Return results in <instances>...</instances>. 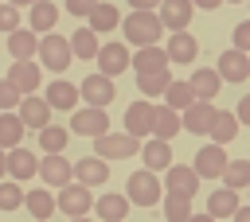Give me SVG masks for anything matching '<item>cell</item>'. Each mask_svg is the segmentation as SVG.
<instances>
[{
  "label": "cell",
  "instance_id": "obj_1",
  "mask_svg": "<svg viewBox=\"0 0 250 222\" xmlns=\"http://www.w3.org/2000/svg\"><path fill=\"white\" fill-rule=\"evenodd\" d=\"M121 27H125V43H133V47H156L164 35V23L156 12H129L121 19Z\"/></svg>",
  "mask_w": 250,
  "mask_h": 222
},
{
  "label": "cell",
  "instance_id": "obj_2",
  "mask_svg": "<svg viewBox=\"0 0 250 222\" xmlns=\"http://www.w3.org/2000/svg\"><path fill=\"white\" fill-rule=\"evenodd\" d=\"M125 199L133 206H156L164 199V187H160L156 171H133L129 183H125Z\"/></svg>",
  "mask_w": 250,
  "mask_h": 222
},
{
  "label": "cell",
  "instance_id": "obj_3",
  "mask_svg": "<svg viewBox=\"0 0 250 222\" xmlns=\"http://www.w3.org/2000/svg\"><path fill=\"white\" fill-rule=\"evenodd\" d=\"M137 152H141V140L129 136V132H105V136L94 140V156L98 160H129Z\"/></svg>",
  "mask_w": 250,
  "mask_h": 222
},
{
  "label": "cell",
  "instance_id": "obj_4",
  "mask_svg": "<svg viewBox=\"0 0 250 222\" xmlns=\"http://www.w3.org/2000/svg\"><path fill=\"white\" fill-rule=\"evenodd\" d=\"M70 39H62V35H43L39 39V66H47V70H55V74H62L66 66H70Z\"/></svg>",
  "mask_w": 250,
  "mask_h": 222
},
{
  "label": "cell",
  "instance_id": "obj_5",
  "mask_svg": "<svg viewBox=\"0 0 250 222\" xmlns=\"http://www.w3.org/2000/svg\"><path fill=\"white\" fill-rule=\"evenodd\" d=\"M70 132H78V136H105L109 132V113L105 109H94V105H82V109H74L70 113Z\"/></svg>",
  "mask_w": 250,
  "mask_h": 222
},
{
  "label": "cell",
  "instance_id": "obj_6",
  "mask_svg": "<svg viewBox=\"0 0 250 222\" xmlns=\"http://www.w3.org/2000/svg\"><path fill=\"white\" fill-rule=\"evenodd\" d=\"M55 206H59L62 214H70V218H86V214L94 210L90 187H82V183H66V187H59V199H55Z\"/></svg>",
  "mask_w": 250,
  "mask_h": 222
},
{
  "label": "cell",
  "instance_id": "obj_7",
  "mask_svg": "<svg viewBox=\"0 0 250 222\" xmlns=\"http://www.w3.org/2000/svg\"><path fill=\"white\" fill-rule=\"evenodd\" d=\"M227 148H219V144H203L199 152H195V175L199 179H223V171H227Z\"/></svg>",
  "mask_w": 250,
  "mask_h": 222
},
{
  "label": "cell",
  "instance_id": "obj_8",
  "mask_svg": "<svg viewBox=\"0 0 250 222\" xmlns=\"http://www.w3.org/2000/svg\"><path fill=\"white\" fill-rule=\"evenodd\" d=\"M8 82L16 86V93H20V97H31V93L39 90V82H43V66H39L35 58H27V62H12Z\"/></svg>",
  "mask_w": 250,
  "mask_h": 222
},
{
  "label": "cell",
  "instance_id": "obj_9",
  "mask_svg": "<svg viewBox=\"0 0 250 222\" xmlns=\"http://www.w3.org/2000/svg\"><path fill=\"white\" fill-rule=\"evenodd\" d=\"M113 82L105 78V74H90V78H82V86H78V97L86 101V105H94V109H105L109 101H113Z\"/></svg>",
  "mask_w": 250,
  "mask_h": 222
},
{
  "label": "cell",
  "instance_id": "obj_10",
  "mask_svg": "<svg viewBox=\"0 0 250 222\" xmlns=\"http://www.w3.org/2000/svg\"><path fill=\"white\" fill-rule=\"evenodd\" d=\"M39 179L47 183V187H66V183H74V164L59 152V156H43L39 160Z\"/></svg>",
  "mask_w": 250,
  "mask_h": 222
},
{
  "label": "cell",
  "instance_id": "obj_11",
  "mask_svg": "<svg viewBox=\"0 0 250 222\" xmlns=\"http://www.w3.org/2000/svg\"><path fill=\"white\" fill-rule=\"evenodd\" d=\"M164 191H168V195L195 199V191H199V175H195V167H188V164H172L168 175H164Z\"/></svg>",
  "mask_w": 250,
  "mask_h": 222
},
{
  "label": "cell",
  "instance_id": "obj_12",
  "mask_svg": "<svg viewBox=\"0 0 250 222\" xmlns=\"http://www.w3.org/2000/svg\"><path fill=\"white\" fill-rule=\"evenodd\" d=\"M16 117L23 121V129H35V132H39V129H47V125H51V105H47L43 97H35V93H31V97H20Z\"/></svg>",
  "mask_w": 250,
  "mask_h": 222
},
{
  "label": "cell",
  "instance_id": "obj_13",
  "mask_svg": "<svg viewBox=\"0 0 250 222\" xmlns=\"http://www.w3.org/2000/svg\"><path fill=\"white\" fill-rule=\"evenodd\" d=\"M152 117H156V105L152 101H133L125 109V132L129 136H152Z\"/></svg>",
  "mask_w": 250,
  "mask_h": 222
},
{
  "label": "cell",
  "instance_id": "obj_14",
  "mask_svg": "<svg viewBox=\"0 0 250 222\" xmlns=\"http://www.w3.org/2000/svg\"><path fill=\"white\" fill-rule=\"evenodd\" d=\"M129 62H133V55L125 51V43H105L98 51V74H105V78H117L121 70H129Z\"/></svg>",
  "mask_w": 250,
  "mask_h": 222
},
{
  "label": "cell",
  "instance_id": "obj_15",
  "mask_svg": "<svg viewBox=\"0 0 250 222\" xmlns=\"http://www.w3.org/2000/svg\"><path fill=\"white\" fill-rule=\"evenodd\" d=\"M215 70H219L223 82H246V78H250V55L230 47V51L219 55V66H215Z\"/></svg>",
  "mask_w": 250,
  "mask_h": 222
},
{
  "label": "cell",
  "instance_id": "obj_16",
  "mask_svg": "<svg viewBox=\"0 0 250 222\" xmlns=\"http://www.w3.org/2000/svg\"><path fill=\"white\" fill-rule=\"evenodd\" d=\"M191 0H160V8H156V16H160V23L168 27V31H188V23H191Z\"/></svg>",
  "mask_w": 250,
  "mask_h": 222
},
{
  "label": "cell",
  "instance_id": "obj_17",
  "mask_svg": "<svg viewBox=\"0 0 250 222\" xmlns=\"http://www.w3.org/2000/svg\"><path fill=\"white\" fill-rule=\"evenodd\" d=\"M215 105L211 101H195V105H188L184 109V117H180V125L188 129V132H195V136H207L211 132V121H215Z\"/></svg>",
  "mask_w": 250,
  "mask_h": 222
},
{
  "label": "cell",
  "instance_id": "obj_18",
  "mask_svg": "<svg viewBox=\"0 0 250 222\" xmlns=\"http://www.w3.org/2000/svg\"><path fill=\"white\" fill-rule=\"evenodd\" d=\"M55 23H59V8H55L51 0H35V4H31V16H27V31H35V35L43 39V35L55 31Z\"/></svg>",
  "mask_w": 250,
  "mask_h": 222
},
{
  "label": "cell",
  "instance_id": "obj_19",
  "mask_svg": "<svg viewBox=\"0 0 250 222\" xmlns=\"http://www.w3.org/2000/svg\"><path fill=\"white\" fill-rule=\"evenodd\" d=\"M47 105H51V113L55 109H62V113H74L78 109V86H70V82H47V97H43Z\"/></svg>",
  "mask_w": 250,
  "mask_h": 222
},
{
  "label": "cell",
  "instance_id": "obj_20",
  "mask_svg": "<svg viewBox=\"0 0 250 222\" xmlns=\"http://www.w3.org/2000/svg\"><path fill=\"white\" fill-rule=\"evenodd\" d=\"M8 175H12L16 183H23V179L39 175V156H35V152H27L23 144H20V148H12V152H8Z\"/></svg>",
  "mask_w": 250,
  "mask_h": 222
},
{
  "label": "cell",
  "instance_id": "obj_21",
  "mask_svg": "<svg viewBox=\"0 0 250 222\" xmlns=\"http://www.w3.org/2000/svg\"><path fill=\"white\" fill-rule=\"evenodd\" d=\"M109 179V164L105 160H98V156H82L78 164H74V183H82V187H98V183H105Z\"/></svg>",
  "mask_w": 250,
  "mask_h": 222
},
{
  "label": "cell",
  "instance_id": "obj_22",
  "mask_svg": "<svg viewBox=\"0 0 250 222\" xmlns=\"http://www.w3.org/2000/svg\"><path fill=\"white\" fill-rule=\"evenodd\" d=\"M129 66H133L137 74H164V70H168V55H164V47H141Z\"/></svg>",
  "mask_w": 250,
  "mask_h": 222
},
{
  "label": "cell",
  "instance_id": "obj_23",
  "mask_svg": "<svg viewBox=\"0 0 250 222\" xmlns=\"http://www.w3.org/2000/svg\"><path fill=\"white\" fill-rule=\"evenodd\" d=\"M141 156H145V171H168L172 167V144L168 140H148L141 144Z\"/></svg>",
  "mask_w": 250,
  "mask_h": 222
},
{
  "label": "cell",
  "instance_id": "obj_24",
  "mask_svg": "<svg viewBox=\"0 0 250 222\" xmlns=\"http://www.w3.org/2000/svg\"><path fill=\"white\" fill-rule=\"evenodd\" d=\"M8 55H12L16 62H27L31 55H39V35L27 31V27L12 31V35H8Z\"/></svg>",
  "mask_w": 250,
  "mask_h": 222
},
{
  "label": "cell",
  "instance_id": "obj_25",
  "mask_svg": "<svg viewBox=\"0 0 250 222\" xmlns=\"http://www.w3.org/2000/svg\"><path fill=\"white\" fill-rule=\"evenodd\" d=\"M23 206L31 210V218H35V222H51V214L59 210V206H55V195H51L47 187L27 191V195H23Z\"/></svg>",
  "mask_w": 250,
  "mask_h": 222
},
{
  "label": "cell",
  "instance_id": "obj_26",
  "mask_svg": "<svg viewBox=\"0 0 250 222\" xmlns=\"http://www.w3.org/2000/svg\"><path fill=\"white\" fill-rule=\"evenodd\" d=\"M195 51H199V43H195V35H188V31H172V39H168V47H164L168 62H191Z\"/></svg>",
  "mask_w": 250,
  "mask_h": 222
},
{
  "label": "cell",
  "instance_id": "obj_27",
  "mask_svg": "<svg viewBox=\"0 0 250 222\" xmlns=\"http://www.w3.org/2000/svg\"><path fill=\"white\" fill-rule=\"evenodd\" d=\"M188 82H191V90H195V101H215V93H219V86H223L219 70H211V66L195 70Z\"/></svg>",
  "mask_w": 250,
  "mask_h": 222
},
{
  "label": "cell",
  "instance_id": "obj_28",
  "mask_svg": "<svg viewBox=\"0 0 250 222\" xmlns=\"http://www.w3.org/2000/svg\"><path fill=\"white\" fill-rule=\"evenodd\" d=\"M94 214L102 218V222H125V214H129V199L125 195H102L98 203H94Z\"/></svg>",
  "mask_w": 250,
  "mask_h": 222
},
{
  "label": "cell",
  "instance_id": "obj_29",
  "mask_svg": "<svg viewBox=\"0 0 250 222\" xmlns=\"http://www.w3.org/2000/svg\"><path fill=\"white\" fill-rule=\"evenodd\" d=\"M238 206H242V203H238V191H230V187H219V191L207 199V214H211V218H234Z\"/></svg>",
  "mask_w": 250,
  "mask_h": 222
},
{
  "label": "cell",
  "instance_id": "obj_30",
  "mask_svg": "<svg viewBox=\"0 0 250 222\" xmlns=\"http://www.w3.org/2000/svg\"><path fill=\"white\" fill-rule=\"evenodd\" d=\"M180 129H184V125H180V113H176V109H168V105H156V117H152V136H156V140H172Z\"/></svg>",
  "mask_w": 250,
  "mask_h": 222
},
{
  "label": "cell",
  "instance_id": "obj_31",
  "mask_svg": "<svg viewBox=\"0 0 250 222\" xmlns=\"http://www.w3.org/2000/svg\"><path fill=\"white\" fill-rule=\"evenodd\" d=\"M234 132H238V117H234V113H227V109H219V113H215V121H211V132H207V136H211V144H219V148H223V144H230V140H234Z\"/></svg>",
  "mask_w": 250,
  "mask_h": 222
},
{
  "label": "cell",
  "instance_id": "obj_32",
  "mask_svg": "<svg viewBox=\"0 0 250 222\" xmlns=\"http://www.w3.org/2000/svg\"><path fill=\"white\" fill-rule=\"evenodd\" d=\"M164 105L168 109H176V113H184L188 105H195V90H191V82H168V90H164Z\"/></svg>",
  "mask_w": 250,
  "mask_h": 222
},
{
  "label": "cell",
  "instance_id": "obj_33",
  "mask_svg": "<svg viewBox=\"0 0 250 222\" xmlns=\"http://www.w3.org/2000/svg\"><path fill=\"white\" fill-rule=\"evenodd\" d=\"M98 51H102V43H98V35L90 27H78L70 35V55L74 58H98Z\"/></svg>",
  "mask_w": 250,
  "mask_h": 222
},
{
  "label": "cell",
  "instance_id": "obj_34",
  "mask_svg": "<svg viewBox=\"0 0 250 222\" xmlns=\"http://www.w3.org/2000/svg\"><path fill=\"white\" fill-rule=\"evenodd\" d=\"M20 140H23V121L16 113H0V148L12 152V148H20Z\"/></svg>",
  "mask_w": 250,
  "mask_h": 222
},
{
  "label": "cell",
  "instance_id": "obj_35",
  "mask_svg": "<svg viewBox=\"0 0 250 222\" xmlns=\"http://www.w3.org/2000/svg\"><path fill=\"white\" fill-rule=\"evenodd\" d=\"M86 19H90V31L98 35V31H113V27L121 23V12H117L113 4H102V0H98V8H94Z\"/></svg>",
  "mask_w": 250,
  "mask_h": 222
},
{
  "label": "cell",
  "instance_id": "obj_36",
  "mask_svg": "<svg viewBox=\"0 0 250 222\" xmlns=\"http://www.w3.org/2000/svg\"><path fill=\"white\" fill-rule=\"evenodd\" d=\"M66 140H70V129H59V125L39 129V148H43V156H59V152L66 148Z\"/></svg>",
  "mask_w": 250,
  "mask_h": 222
},
{
  "label": "cell",
  "instance_id": "obj_37",
  "mask_svg": "<svg viewBox=\"0 0 250 222\" xmlns=\"http://www.w3.org/2000/svg\"><path fill=\"white\" fill-rule=\"evenodd\" d=\"M160 203H164L160 210H164V218H168V222H188V218L195 214V210H191V199H184V195H168V191H164V199H160Z\"/></svg>",
  "mask_w": 250,
  "mask_h": 222
},
{
  "label": "cell",
  "instance_id": "obj_38",
  "mask_svg": "<svg viewBox=\"0 0 250 222\" xmlns=\"http://www.w3.org/2000/svg\"><path fill=\"white\" fill-rule=\"evenodd\" d=\"M223 187H230V191L250 187V160H230L223 171Z\"/></svg>",
  "mask_w": 250,
  "mask_h": 222
},
{
  "label": "cell",
  "instance_id": "obj_39",
  "mask_svg": "<svg viewBox=\"0 0 250 222\" xmlns=\"http://www.w3.org/2000/svg\"><path fill=\"white\" fill-rule=\"evenodd\" d=\"M168 70L164 74H137V90L145 93V97H164V90H168Z\"/></svg>",
  "mask_w": 250,
  "mask_h": 222
},
{
  "label": "cell",
  "instance_id": "obj_40",
  "mask_svg": "<svg viewBox=\"0 0 250 222\" xmlns=\"http://www.w3.org/2000/svg\"><path fill=\"white\" fill-rule=\"evenodd\" d=\"M23 195H27V191H23L16 179H4V183H0V210H20V206H23Z\"/></svg>",
  "mask_w": 250,
  "mask_h": 222
},
{
  "label": "cell",
  "instance_id": "obj_41",
  "mask_svg": "<svg viewBox=\"0 0 250 222\" xmlns=\"http://www.w3.org/2000/svg\"><path fill=\"white\" fill-rule=\"evenodd\" d=\"M23 23H20V8H12L8 0L0 4V35H12V31H20Z\"/></svg>",
  "mask_w": 250,
  "mask_h": 222
},
{
  "label": "cell",
  "instance_id": "obj_42",
  "mask_svg": "<svg viewBox=\"0 0 250 222\" xmlns=\"http://www.w3.org/2000/svg\"><path fill=\"white\" fill-rule=\"evenodd\" d=\"M16 105H20V93H16V86L4 78V82H0V113H12Z\"/></svg>",
  "mask_w": 250,
  "mask_h": 222
},
{
  "label": "cell",
  "instance_id": "obj_43",
  "mask_svg": "<svg viewBox=\"0 0 250 222\" xmlns=\"http://www.w3.org/2000/svg\"><path fill=\"white\" fill-rule=\"evenodd\" d=\"M62 4H66V12H70V16H78V19H86V16L98 8V0H62Z\"/></svg>",
  "mask_w": 250,
  "mask_h": 222
},
{
  "label": "cell",
  "instance_id": "obj_44",
  "mask_svg": "<svg viewBox=\"0 0 250 222\" xmlns=\"http://www.w3.org/2000/svg\"><path fill=\"white\" fill-rule=\"evenodd\" d=\"M234 51H246V55H250V19H242V23L234 27Z\"/></svg>",
  "mask_w": 250,
  "mask_h": 222
},
{
  "label": "cell",
  "instance_id": "obj_45",
  "mask_svg": "<svg viewBox=\"0 0 250 222\" xmlns=\"http://www.w3.org/2000/svg\"><path fill=\"white\" fill-rule=\"evenodd\" d=\"M234 117H238V125H250V93L238 101V109H234Z\"/></svg>",
  "mask_w": 250,
  "mask_h": 222
},
{
  "label": "cell",
  "instance_id": "obj_46",
  "mask_svg": "<svg viewBox=\"0 0 250 222\" xmlns=\"http://www.w3.org/2000/svg\"><path fill=\"white\" fill-rule=\"evenodd\" d=\"M129 8H133V12H156L160 0H129Z\"/></svg>",
  "mask_w": 250,
  "mask_h": 222
},
{
  "label": "cell",
  "instance_id": "obj_47",
  "mask_svg": "<svg viewBox=\"0 0 250 222\" xmlns=\"http://www.w3.org/2000/svg\"><path fill=\"white\" fill-rule=\"evenodd\" d=\"M223 0H191V8H203V12H211V8H219Z\"/></svg>",
  "mask_w": 250,
  "mask_h": 222
},
{
  "label": "cell",
  "instance_id": "obj_48",
  "mask_svg": "<svg viewBox=\"0 0 250 222\" xmlns=\"http://www.w3.org/2000/svg\"><path fill=\"white\" fill-rule=\"evenodd\" d=\"M234 222H250V206H238L234 210Z\"/></svg>",
  "mask_w": 250,
  "mask_h": 222
},
{
  "label": "cell",
  "instance_id": "obj_49",
  "mask_svg": "<svg viewBox=\"0 0 250 222\" xmlns=\"http://www.w3.org/2000/svg\"><path fill=\"white\" fill-rule=\"evenodd\" d=\"M188 222H215V218H211V214H207V210H203V214H191V218H188Z\"/></svg>",
  "mask_w": 250,
  "mask_h": 222
},
{
  "label": "cell",
  "instance_id": "obj_50",
  "mask_svg": "<svg viewBox=\"0 0 250 222\" xmlns=\"http://www.w3.org/2000/svg\"><path fill=\"white\" fill-rule=\"evenodd\" d=\"M0 175H8V152L0 148Z\"/></svg>",
  "mask_w": 250,
  "mask_h": 222
},
{
  "label": "cell",
  "instance_id": "obj_51",
  "mask_svg": "<svg viewBox=\"0 0 250 222\" xmlns=\"http://www.w3.org/2000/svg\"><path fill=\"white\" fill-rule=\"evenodd\" d=\"M8 4H12V8H31L35 0H8Z\"/></svg>",
  "mask_w": 250,
  "mask_h": 222
},
{
  "label": "cell",
  "instance_id": "obj_52",
  "mask_svg": "<svg viewBox=\"0 0 250 222\" xmlns=\"http://www.w3.org/2000/svg\"><path fill=\"white\" fill-rule=\"evenodd\" d=\"M70 222H94V218H70Z\"/></svg>",
  "mask_w": 250,
  "mask_h": 222
},
{
  "label": "cell",
  "instance_id": "obj_53",
  "mask_svg": "<svg viewBox=\"0 0 250 222\" xmlns=\"http://www.w3.org/2000/svg\"><path fill=\"white\" fill-rule=\"evenodd\" d=\"M234 4H238V0H234Z\"/></svg>",
  "mask_w": 250,
  "mask_h": 222
}]
</instances>
